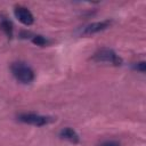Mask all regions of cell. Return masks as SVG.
I'll list each match as a JSON object with an SVG mask.
<instances>
[{
	"label": "cell",
	"mask_w": 146,
	"mask_h": 146,
	"mask_svg": "<svg viewBox=\"0 0 146 146\" xmlns=\"http://www.w3.org/2000/svg\"><path fill=\"white\" fill-rule=\"evenodd\" d=\"M11 72L14 76L22 83H30L34 80V72L33 70L27 66L25 63H14L11 65Z\"/></svg>",
	"instance_id": "cell-1"
},
{
	"label": "cell",
	"mask_w": 146,
	"mask_h": 146,
	"mask_svg": "<svg viewBox=\"0 0 146 146\" xmlns=\"http://www.w3.org/2000/svg\"><path fill=\"white\" fill-rule=\"evenodd\" d=\"M92 58L96 62H106V63H111L115 66H119L122 64L121 57H119V55H116V52L114 50L108 49V48L99 49L98 51L95 52Z\"/></svg>",
	"instance_id": "cell-2"
},
{
	"label": "cell",
	"mask_w": 146,
	"mask_h": 146,
	"mask_svg": "<svg viewBox=\"0 0 146 146\" xmlns=\"http://www.w3.org/2000/svg\"><path fill=\"white\" fill-rule=\"evenodd\" d=\"M18 120L21 122L27 123V124H32V125H36V127H41V125H46L48 123H51L55 121L54 117L51 116H44V115H39V114H34V113H24L18 115Z\"/></svg>",
	"instance_id": "cell-3"
},
{
	"label": "cell",
	"mask_w": 146,
	"mask_h": 146,
	"mask_svg": "<svg viewBox=\"0 0 146 146\" xmlns=\"http://www.w3.org/2000/svg\"><path fill=\"white\" fill-rule=\"evenodd\" d=\"M14 14H15V17L24 25H32L33 22H34V17L32 15V13L26 8V7H23V6H16L15 9H14Z\"/></svg>",
	"instance_id": "cell-4"
},
{
	"label": "cell",
	"mask_w": 146,
	"mask_h": 146,
	"mask_svg": "<svg viewBox=\"0 0 146 146\" xmlns=\"http://www.w3.org/2000/svg\"><path fill=\"white\" fill-rule=\"evenodd\" d=\"M111 25V22L110 21H103V22H96V23H92V24H89L88 26H86L82 31V34L83 35H91V34H95L97 32H100V31H104L105 29H107L108 26Z\"/></svg>",
	"instance_id": "cell-5"
},
{
	"label": "cell",
	"mask_w": 146,
	"mask_h": 146,
	"mask_svg": "<svg viewBox=\"0 0 146 146\" xmlns=\"http://www.w3.org/2000/svg\"><path fill=\"white\" fill-rule=\"evenodd\" d=\"M60 137L62 138H64V139H66V140H68V141H71V143H73V144H78L79 143V135L72 129V128H64L62 131H60Z\"/></svg>",
	"instance_id": "cell-6"
},
{
	"label": "cell",
	"mask_w": 146,
	"mask_h": 146,
	"mask_svg": "<svg viewBox=\"0 0 146 146\" xmlns=\"http://www.w3.org/2000/svg\"><path fill=\"white\" fill-rule=\"evenodd\" d=\"M0 27H1V30L8 35V38H11V36H13V25H11V23H10L9 21L2 19V21L0 22Z\"/></svg>",
	"instance_id": "cell-7"
},
{
	"label": "cell",
	"mask_w": 146,
	"mask_h": 146,
	"mask_svg": "<svg viewBox=\"0 0 146 146\" xmlns=\"http://www.w3.org/2000/svg\"><path fill=\"white\" fill-rule=\"evenodd\" d=\"M32 42L35 43L36 46H46L48 43L47 39H44L42 35H33L32 38Z\"/></svg>",
	"instance_id": "cell-8"
},
{
	"label": "cell",
	"mask_w": 146,
	"mask_h": 146,
	"mask_svg": "<svg viewBox=\"0 0 146 146\" xmlns=\"http://www.w3.org/2000/svg\"><path fill=\"white\" fill-rule=\"evenodd\" d=\"M137 71H140L141 73H144L146 71V63L145 62H139V63H136V65L133 66Z\"/></svg>",
	"instance_id": "cell-9"
},
{
	"label": "cell",
	"mask_w": 146,
	"mask_h": 146,
	"mask_svg": "<svg viewBox=\"0 0 146 146\" xmlns=\"http://www.w3.org/2000/svg\"><path fill=\"white\" fill-rule=\"evenodd\" d=\"M98 146H120V143H117L115 140H106V141L99 144Z\"/></svg>",
	"instance_id": "cell-10"
}]
</instances>
